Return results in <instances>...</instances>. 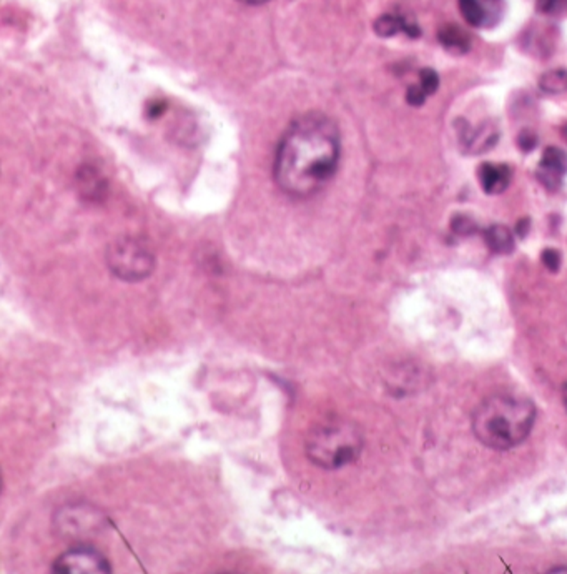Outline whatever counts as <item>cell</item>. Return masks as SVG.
Instances as JSON below:
<instances>
[{
  "instance_id": "cell-14",
  "label": "cell",
  "mask_w": 567,
  "mask_h": 574,
  "mask_svg": "<svg viewBox=\"0 0 567 574\" xmlns=\"http://www.w3.org/2000/svg\"><path fill=\"white\" fill-rule=\"evenodd\" d=\"M420 87L426 92V95H432L440 87V77L432 69H423L420 72Z\"/></svg>"
},
{
  "instance_id": "cell-3",
  "label": "cell",
  "mask_w": 567,
  "mask_h": 574,
  "mask_svg": "<svg viewBox=\"0 0 567 574\" xmlns=\"http://www.w3.org/2000/svg\"><path fill=\"white\" fill-rule=\"evenodd\" d=\"M305 449L315 466L340 470L357 462L363 449V435L357 424L343 418H332L311 428Z\"/></svg>"
},
{
  "instance_id": "cell-9",
  "label": "cell",
  "mask_w": 567,
  "mask_h": 574,
  "mask_svg": "<svg viewBox=\"0 0 567 574\" xmlns=\"http://www.w3.org/2000/svg\"><path fill=\"white\" fill-rule=\"evenodd\" d=\"M478 175L482 190L489 195L503 193L513 178V172L505 163H482Z\"/></svg>"
},
{
  "instance_id": "cell-16",
  "label": "cell",
  "mask_w": 567,
  "mask_h": 574,
  "mask_svg": "<svg viewBox=\"0 0 567 574\" xmlns=\"http://www.w3.org/2000/svg\"><path fill=\"white\" fill-rule=\"evenodd\" d=\"M426 99H428V95H426V92L420 87V84L411 86V87L407 88V102L409 105H413V107H421V105L426 102Z\"/></svg>"
},
{
  "instance_id": "cell-2",
  "label": "cell",
  "mask_w": 567,
  "mask_h": 574,
  "mask_svg": "<svg viewBox=\"0 0 567 574\" xmlns=\"http://www.w3.org/2000/svg\"><path fill=\"white\" fill-rule=\"evenodd\" d=\"M536 422V406L530 398L497 393L484 399L472 414V431L482 445L511 449L530 437Z\"/></svg>"
},
{
  "instance_id": "cell-17",
  "label": "cell",
  "mask_w": 567,
  "mask_h": 574,
  "mask_svg": "<svg viewBox=\"0 0 567 574\" xmlns=\"http://www.w3.org/2000/svg\"><path fill=\"white\" fill-rule=\"evenodd\" d=\"M541 258H543L544 266L549 272H557L559 270V266H561V253L557 250H544Z\"/></svg>"
},
{
  "instance_id": "cell-5",
  "label": "cell",
  "mask_w": 567,
  "mask_h": 574,
  "mask_svg": "<svg viewBox=\"0 0 567 574\" xmlns=\"http://www.w3.org/2000/svg\"><path fill=\"white\" fill-rule=\"evenodd\" d=\"M53 573H111V562L92 546H75L63 551L52 564Z\"/></svg>"
},
{
  "instance_id": "cell-24",
  "label": "cell",
  "mask_w": 567,
  "mask_h": 574,
  "mask_svg": "<svg viewBox=\"0 0 567 574\" xmlns=\"http://www.w3.org/2000/svg\"><path fill=\"white\" fill-rule=\"evenodd\" d=\"M564 137L567 138V127H566V130H564Z\"/></svg>"
},
{
  "instance_id": "cell-12",
  "label": "cell",
  "mask_w": 567,
  "mask_h": 574,
  "mask_svg": "<svg viewBox=\"0 0 567 574\" xmlns=\"http://www.w3.org/2000/svg\"><path fill=\"white\" fill-rule=\"evenodd\" d=\"M484 240L489 250L497 255H507L514 250V235L505 225H491L484 232Z\"/></svg>"
},
{
  "instance_id": "cell-20",
  "label": "cell",
  "mask_w": 567,
  "mask_h": 574,
  "mask_svg": "<svg viewBox=\"0 0 567 574\" xmlns=\"http://www.w3.org/2000/svg\"><path fill=\"white\" fill-rule=\"evenodd\" d=\"M528 228H530V220H521V222H519L518 228H516L519 237H526Z\"/></svg>"
},
{
  "instance_id": "cell-11",
  "label": "cell",
  "mask_w": 567,
  "mask_h": 574,
  "mask_svg": "<svg viewBox=\"0 0 567 574\" xmlns=\"http://www.w3.org/2000/svg\"><path fill=\"white\" fill-rule=\"evenodd\" d=\"M438 38H440L444 49L451 52V53H456V55L466 53L471 49V38L457 25L449 24L441 27L440 32H438Z\"/></svg>"
},
{
  "instance_id": "cell-10",
  "label": "cell",
  "mask_w": 567,
  "mask_h": 574,
  "mask_svg": "<svg viewBox=\"0 0 567 574\" xmlns=\"http://www.w3.org/2000/svg\"><path fill=\"white\" fill-rule=\"evenodd\" d=\"M374 32L380 37H395L398 34H407V37L416 38L421 36V29L416 24L409 22L407 17L396 13H384L376 19Z\"/></svg>"
},
{
  "instance_id": "cell-18",
  "label": "cell",
  "mask_w": 567,
  "mask_h": 574,
  "mask_svg": "<svg viewBox=\"0 0 567 574\" xmlns=\"http://www.w3.org/2000/svg\"><path fill=\"white\" fill-rule=\"evenodd\" d=\"M453 230L459 235H469V234L474 232V224L468 217L457 215L456 218L453 220Z\"/></svg>"
},
{
  "instance_id": "cell-15",
  "label": "cell",
  "mask_w": 567,
  "mask_h": 574,
  "mask_svg": "<svg viewBox=\"0 0 567 574\" xmlns=\"http://www.w3.org/2000/svg\"><path fill=\"white\" fill-rule=\"evenodd\" d=\"M567 5V0H538L536 9L544 15H555Z\"/></svg>"
},
{
  "instance_id": "cell-6",
  "label": "cell",
  "mask_w": 567,
  "mask_h": 574,
  "mask_svg": "<svg viewBox=\"0 0 567 574\" xmlns=\"http://www.w3.org/2000/svg\"><path fill=\"white\" fill-rule=\"evenodd\" d=\"M59 531L69 537H84V535H97L105 526V516L94 508H86L82 504L63 508L57 516Z\"/></svg>"
},
{
  "instance_id": "cell-1",
  "label": "cell",
  "mask_w": 567,
  "mask_h": 574,
  "mask_svg": "<svg viewBox=\"0 0 567 574\" xmlns=\"http://www.w3.org/2000/svg\"><path fill=\"white\" fill-rule=\"evenodd\" d=\"M340 159L341 135L333 119L303 113L280 138L273 163L275 184L290 199H311L333 180Z\"/></svg>"
},
{
  "instance_id": "cell-23",
  "label": "cell",
  "mask_w": 567,
  "mask_h": 574,
  "mask_svg": "<svg viewBox=\"0 0 567 574\" xmlns=\"http://www.w3.org/2000/svg\"><path fill=\"white\" fill-rule=\"evenodd\" d=\"M551 571H555V573H567V568H555V570H551Z\"/></svg>"
},
{
  "instance_id": "cell-19",
  "label": "cell",
  "mask_w": 567,
  "mask_h": 574,
  "mask_svg": "<svg viewBox=\"0 0 567 574\" xmlns=\"http://www.w3.org/2000/svg\"><path fill=\"white\" fill-rule=\"evenodd\" d=\"M519 147L524 152H530L536 147V137L530 135V132H522V135L519 137Z\"/></svg>"
},
{
  "instance_id": "cell-21",
  "label": "cell",
  "mask_w": 567,
  "mask_h": 574,
  "mask_svg": "<svg viewBox=\"0 0 567 574\" xmlns=\"http://www.w3.org/2000/svg\"><path fill=\"white\" fill-rule=\"evenodd\" d=\"M238 2H242L245 5H263V4H268L272 0H238Z\"/></svg>"
},
{
  "instance_id": "cell-8",
  "label": "cell",
  "mask_w": 567,
  "mask_h": 574,
  "mask_svg": "<svg viewBox=\"0 0 567 574\" xmlns=\"http://www.w3.org/2000/svg\"><path fill=\"white\" fill-rule=\"evenodd\" d=\"M567 174V155L557 147L544 150L543 159L538 165V180L547 190H557Z\"/></svg>"
},
{
  "instance_id": "cell-7",
  "label": "cell",
  "mask_w": 567,
  "mask_h": 574,
  "mask_svg": "<svg viewBox=\"0 0 567 574\" xmlns=\"http://www.w3.org/2000/svg\"><path fill=\"white\" fill-rule=\"evenodd\" d=\"M459 12L476 29H493L503 20L505 0H457Z\"/></svg>"
},
{
  "instance_id": "cell-4",
  "label": "cell",
  "mask_w": 567,
  "mask_h": 574,
  "mask_svg": "<svg viewBox=\"0 0 567 574\" xmlns=\"http://www.w3.org/2000/svg\"><path fill=\"white\" fill-rule=\"evenodd\" d=\"M107 266L124 282H142L155 268L153 251L147 242L136 237H120L107 249Z\"/></svg>"
},
{
  "instance_id": "cell-13",
  "label": "cell",
  "mask_w": 567,
  "mask_h": 574,
  "mask_svg": "<svg viewBox=\"0 0 567 574\" xmlns=\"http://www.w3.org/2000/svg\"><path fill=\"white\" fill-rule=\"evenodd\" d=\"M539 87L546 94H553V95H557V94H563L567 90V70H549L541 77L539 80Z\"/></svg>"
},
{
  "instance_id": "cell-22",
  "label": "cell",
  "mask_w": 567,
  "mask_h": 574,
  "mask_svg": "<svg viewBox=\"0 0 567 574\" xmlns=\"http://www.w3.org/2000/svg\"><path fill=\"white\" fill-rule=\"evenodd\" d=\"M563 401H564V406L567 410V383L564 385V390H563Z\"/></svg>"
}]
</instances>
